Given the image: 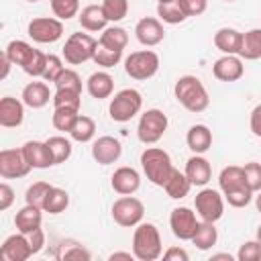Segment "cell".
<instances>
[{
  "mask_svg": "<svg viewBox=\"0 0 261 261\" xmlns=\"http://www.w3.org/2000/svg\"><path fill=\"white\" fill-rule=\"evenodd\" d=\"M224 2H234V0H224Z\"/></svg>",
  "mask_w": 261,
  "mask_h": 261,
  "instance_id": "be15d7a7",
  "label": "cell"
},
{
  "mask_svg": "<svg viewBox=\"0 0 261 261\" xmlns=\"http://www.w3.org/2000/svg\"><path fill=\"white\" fill-rule=\"evenodd\" d=\"M98 41L88 33H73L67 37L63 45V59L69 65H82L90 59H94Z\"/></svg>",
  "mask_w": 261,
  "mask_h": 261,
  "instance_id": "5b68a950",
  "label": "cell"
},
{
  "mask_svg": "<svg viewBox=\"0 0 261 261\" xmlns=\"http://www.w3.org/2000/svg\"><path fill=\"white\" fill-rule=\"evenodd\" d=\"M45 143H47V147H49V151H51V155H53V163H55V165L65 163V161L71 157L73 147H71V141H69V139L57 135V137H49Z\"/></svg>",
  "mask_w": 261,
  "mask_h": 261,
  "instance_id": "836d02e7",
  "label": "cell"
},
{
  "mask_svg": "<svg viewBox=\"0 0 261 261\" xmlns=\"http://www.w3.org/2000/svg\"><path fill=\"white\" fill-rule=\"evenodd\" d=\"M186 16H200L208 8V0H177Z\"/></svg>",
  "mask_w": 261,
  "mask_h": 261,
  "instance_id": "c3c4849f",
  "label": "cell"
},
{
  "mask_svg": "<svg viewBox=\"0 0 261 261\" xmlns=\"http://www.w3.org/2000/svg\"><path fill=\"white\" fill-rule=\"evenodd\" d=\"M35 253H33V247L29 243V237L22 232L10 234L0 247V257L4 261H27Z\"/></svg>",
  "mask_w": 261,
  "mask_h": 261,
  "instance_id": "5bb4252c",
  "label": "cell"
},
{
  "mask_svg": "<svg viewBox=\"0 0 261 261\" xmlns=\"http://www.w3.org/2000/svg\"><path fill=\"white\" fill-rule=\"evenodd\" d=\"M167 130V116L159 108H149L147 112L141 114L139 126H137V137L145 145H155Z\"/></svg>",
  "mask_w": 261,
  "mask_h": 261,
  "instance_id": "52a82bcc",
  "label": "cell"
},
{
  "mask_svg": "<svg viewBox=\"0 0 261 261\" xmlns=\"http://www.w3.org/2000/svg\"><path fill=\"white\" fill-rule=\"evenodd\" d=\"M194 206H196L198 216L202 220H206V222H216L224 214V198L220 196L218 190H212V188L200 190L196 194Z\"/></svg>",
  "mask_w": 261,
  "mask_h": 261,
  "instance_id": "9c48e42d",
  "label": "cell"
},
{
  "mask_svg": "<svg viewBox=\"0 0 261 261\" xmlns=\"http://www.w3.org/2000/svg\"><path fill=\"white\" fill-rule=\"evenodd\" d=\"M86 90L96 100L110 98L112 92H114V80L108 71H94L86 82Z\"/></svg>",
  "mask_w": 261,
  "mask_h": 261,
  "instance_id": "d4e9b609",
  "label": "cell"
},
{
  "mask_svg": "<svg viewBox=\"0 0 261 261\" xmlns=\"http://www.w3.org/2000/svg\"><path fill=\"white\" fill-rule=\"evenodd\" d=\"M124 71L133 80H139V82L149 80L159 71V55L151 49L133 51L124 59Z\"/></svg>",
  "mask_w": 261,
  "mask_h": 261,
  "instance_id": "8992f818",
  "label": "cell"
},
{
  "mask_svg": "<svg viewBox=\"0 0 261 261\" xmlns=\"http://www.w3.org/2000/svg\"><path fill=\"white\" fill-rule=\"evenodd\" d=\"M218 186H220V192H222V194L247 186V184H245V175H243V167H239V165H228V167H224V169L220 171V175H218Z\"/></svg>",
  "mask_w": 261,
  "mask_h": 261,
  "instance_id": "4dcf8cb0",
  "label": "cell"
},
{
  "mask_svg": "<svg viewBox=\"0 0 261 261\" xmlns=\"http://www.w3.org/2000/svg\"><path fill=\"white\" fill-rule=\"evenodd\" d=\"M135 37L141 45L145 47H155L163 41L165 37V31H163V24L159 18H153V16H145L141 18L137 24H135Z\"/></svg>",
  "mask_w": 261,
  "mask_h": 261,
  "instance_id": "9a60e30c",
  "label": "cell"
},
{
  "mask_svg": "<svg viewBox=\"0 0 261 261\" xmlns=\"http://www.w3.org/2000/svg\"><path fill=\"white\" fill-rule=\"evenodd\" d=\"M94 135H96V122L90 116L80 114L77 120H75V124L69 130V137L73 141H77V143H88V141L94 139Z\"/></svg>",
  "mask_w": 261,
  "mask_h": 261,
  "instance_id": "e575fe53",
  "label": "cell"
},
{
  "mask_svg": "<svg viewBox=\"0 0 261 261\" xmlns=\"http://www.w3.org/2000/svg\"><path fill=\"white\" fill-rule=\"evenodd\" d=\"M51 100H53V108H73V110H80V106H82V92H75V90H55Z\"/></svg>",
  "mask_w": 261,
  "mask_h": 261,
  "instance_id": "f35d334b",
  "label": "cell"
},
{
  "mask_svg": "<svg viewBox=\"0 0 261 261\" xmlns=\"http://www.w3.org/2000/svg\"><path fill=\"white\" fill-rule=\"evenodd\" d=\"M163 259H165V261H188L190 255H188V251L181 249V247H169V249L163 253Z\"/></svg>",
  "mask_w": 261,
  "mask_h": 261,
  "instance_id": "f907efd6",
  "label": "cell"
},
{
  "mask_svg": "<svg viewBox=\"0 0 261 261\" xmlns=\"http://www.w3.org/2000/svg\"><path fill=\"white\" fill-rule=\"evenodd\" d=\"M243 175H245V184L249 186V190L261 192V163L257 161H249L243 165Z\"/></svg>",
  "mask_w": 261,
  "mask_h": 261,
  "instance_id": "7bdbcfd3",
  "label": "cell"
},
{
  "mask_svg": "<svg viewBox=\"0 0 261 261\" xmlns=\"http://www.w3.org/2000/svg\"><path fill=\"white\" fill-rule=\"evenodd\" d=\"M27 237H29V243H31V247H33V253L37 255V253L43 249V245H45V232H43V228H39V230H35V232H29Z\"/></svg>",
  "mask_w": 261,
  "mask_h": 261,
  "instance_id": "f5cc1de1",
  "label": "cell"
},
{
  "mask_svg": "<svg viewBox=\"0 0 261 261\" xmlns=\"http://www.w3.org/2000/svg\"><path fill=\"white\" fill-rule=\"evenodd\" d=\"M212 259H226V261H232V255H230V253H216V255H212Z\"/></svg>",
  "mask_w": 261,
  "mask_h": 261,
  "instance_id": "6f0895ef",
  "label": "cell"
},
{
  "mask_svg": "<svg viewBox=\"0 0 261 261\" xmlns=\"http://www.w3.org/2000/svg\"><path fill=\"white\" fill-rule=\"evenodd\" d=\"M12 202H14V190L6 181H2L0 184V210L2 212L8 210L12 206Z\"/></svg>",
  "mask_w": 261,
  "mask_h": 261,
  "instance_id": "681fc988",
  "label": "cell"
},
{
  "mask_svg": "<svg viewBox=\"0 0 261 261\" xmlns=\"http://www.w3.org/2000/svg\"><path fill=\"white\" fill-rule=\"evenodd\" d=\"M20 149H22V153H24V157L33 169H47V167L55 165L53 155H51L45 141H27Z\"/></svg>",
  "mask_w": 261,
  "mask_h": 261,
  "instance_id": "ac0fdd59",
  "label": "cell"
},
{
  "mask_svg": "<svg viewBox=\"0 0 261 261\" xmlns=\"http://www.w3.org/2000/svg\"><path fill=\"white\" fill-rule=\"evenodd\" d=\"M173 94H175V100L190 112L198 114V112H204L210 104V98H208V92L202 84L200 77L196 75H181L177 77L175 86H173Z\"/></svg>",
  "mask_w": 261,
  "mask_h": 261,
  "instance_id": "6da1fadb",
  "label": "cell"
},
{
  "mask_svg": "<svg viewBox=\"0 0 261 261\" xmlns=\"http://www.w3.org/2000/svg\"><path fill=\"white\" fill-rule=\"evenodd\" d=\"M51 10L59 20H69L80 10V0H49Z\"/></svg>",
  "mask_w": 261,
  "mask_h": 261,
  "instance_id": "60d3db41",
  "label": "cell"
},
{
  "mask_svg": "<svg viewBox=\"0 0 261 261\" xmlns=\"http://www.w3.org/2000/svg\"><path fill=\"white\" fill-rule=\"evenodd\" d=\"M141 167H143V173L147 175V179L159 188L165 186V181L173 169L169 153L159 147H147L141 153Z\"/></svg>",
  "mask_w": 261,
  "mask_h": 261,
  "instance_id": "3957f363",
  "label": "cell"
},
{
  "mask_svg": "<svg viewBox=\"0 0 261 261\" xmlns=\"http://www.w3.org/2000/svg\"><path fill=\"white\" fill-rule=\"evenodd\" d=\"M186 143L196 155H202L212 147V130L206 124H192L186 135Z\"/></svg>",
  "mask_w": 261,
  "mask_h": 261,
  "instance_id": "484cf974",
  "label": "cell"
},
{
  "mask_svg": "<svg viewBox=\"0 0 261 261\" xmlns=\"http://www.w3.org/2000/svg\"><path fill=\"white\" fill-rule=\"evenodd\" d=\"M63 259H92V255H90V251H86L84 247H71V249H67V251H63V255H61Z\"/></svg>",
  "mask_w": 261,
  "mask_h": 261,
  "instance_id": "db71d44e",
  "label": "cell"
},
{
  "mask_svg": "<svg viewBox=\"0 0 261 261\" xmlns=\"http://www.w3.org/2000/svg\"><path fill=\"white\" fill-rule=\"evenodd\" d=\"M33 167L29 165L22 149H2L0 151V175L4 179L24 177Z\"/></svg>",
  "mask_w": 261,
  "mask_h": 261,
  "instance_id": "8fae6325",
  "label": "cell"
},
{
  "mask_svg": "<svg viewBox=\"0 0 261 261\" xmlns=\"http://www.w3.org/2000/svg\"><path fill=\"white\" fill-rule=\"evenodd\" d=\"M190 188H192V181L188 179V175L181 173V171L175 169V167L171 169V173H169V177H167V181H165V186H163L165 194H167L169 198H173V200L186 198L188 192H190Z\"/></svg>",
  "mask_w": 261,
  "mask_h": 261,
  "instance_id": "83f0119b",
  "label": "cell"
},
{
  "mask_svg": "<svg viewBox=\"0 0 261 261\" xmlns=\"http://www.w3.org/2000/svg\"><path fill=\"white\" fill-rule=\"evenodd\" d=\"M133 257H135V255H133V253H126V251H114L108 259H110V261H114V259H128V261H130Z\"/></svg>",
  "mask_w": 261,
  "mask_h": 261,
  "instance_id": "9f6ffc18",
  "label": "cell"
},
{
  "mask_svg": "<svg viewBox=\"0 0 261 261\" xmlns=\"http://www.w3.org/2000/svg\"><path fill=\"white\" fill-rule=\"evenodd\" d=\"M167 2H173V0H157V4H167Z\"/></svg>",
  "mask_w": 261,
  "mask_h": 261,
  "instance_id": "94428289",
  "label": "cell"
},
{
  "mask_svg": "<svg viewBox=\"0 0 261 261\" xmlns=\"http://www.w3.org/2000/svg\"><path fill=\"white\" fill-rule=\"evenodd\" d=\"M188 179L192 181V186H206L212 177V165L206 157L202 155H192L188 161H186V171Z\"/></svg>",
  "mask_w": 261,
  "mask_h": 261,
  "instance_id": "ffe728a7",
  "label": "cell"
},
{
  "mask_svg": "<svg viewBox=\"0 0 261 261\" xmlns=\"http://www.w3.org/2000/svg\"><path fill=\"white\" fill-rule=\"evenodd\" d=\"M110 186H112V190H114L116 194H120V196H130V194H135V192L141 188V175H139L137 169H133V167H128V165H122V167H118V169L112 173Z\"/></svg>",
  "mask_w": 261,
  "mask_h": 261,
  "instance_id": "e0dca14e",
  "label": "cell"
},
{
  "mask_svg": "<svg viewBox=\"0 0 261 261\" xmlns=\"http://www.w3.org/2000/svg\"><path fill=\"white\" fill-rule=\"evenodd\" d=\"M237 259L239 261H259L261 259V245L257 243V239L243 243L237 251Z\"/></svg>",
  "mask_w": 261,
  "mask_h": 261,
  "instance_id": "7dc6e473",
  "label": "cell"
},
{
  "mask_svg": "<svg viewBox=\"0 0 261 261\" xmlns=\"http://www.w3.org/2000/svg\"><path fill=\"white\" fill-rule=\"evenodd\" d=\"M65 71L63 61L59 55H47V63H45V71H43V80L45 82H57V77Z\"/></svg>",
  "mask_w": 261,
  "mask_h": 261,
  "instance_id": "bcb514c9",
  "label": "cell"
},
{
  "mask_svg": "<svg viewBox=\"0 0 261 261\" xmlns=\"http://www.w3.org/2000/svg\"><path fill=\"white\" fill-rule=\"evenodd\" d=\"M4 53L8 55V59L12 61V65H18V67L24 69V67L33 61L37 49H35L33 45H29L27 41H18V39H14V41H10V43L6 45Z\"/></svg>",
  "mask_w": 261,
  "mask_h": 261,
  "instance_id": "4316f807",
  "label": "cell"
},
{
  "mask_svg": "<svg viewBox=\"0 0 261 261\" xmlns=\"http://www.w3.org/2000/svg\"><path fill=\"white\" fill-rule=\"evenodd\" d=\"M241 43H243V33L237 31V29L222 27L214 33V45L224 55H239L241 53Z\"/></svg>",
  "mask_w": 261,
  "mask_h": 261,
  "instance_id": "603a6c76",
  "label": "cell"
},
{
  "mask_svg": "<svg viewBox=\"0 0 261 261\" xmlns=\"http://www.w3.org/2000/svg\"><path fill=\"white\" fill-rule=\"evenodd\" d=\"M0 65H2L0 80H6V77H8V71H10V65H12V61L8 59V55H6V53H2V55H0Z\"/></svg>",
  "mask_w": 261,
  "mask_h": 261,
  "instance_id": "11a10c76",
  "label": "cell"
},
{
  "mask_svg": "<svg viewBox=\"0 0 261 261\" xmlns=\"http://www.w3.org/2000/svg\"><path fill=\"white\" fill-rule=\"evenodd\" d=\"M200 220L196 218V212H192L190 208L186 206H177L171 210L169 214V226H171V232L175 239L179 241H192L196 228H198Z\"/></svg>",
  "mask_w": 261,
  "mask_h": 261,
  "instance_id": "7c38bea8",
  "label": "cell"
},
{
  "mask_svg": "<svg viewBox=\"0 0 261 261\" xmlns=\"http://www.w3.org/2000/svg\"><path fill=\"white\" fill-rule=\"evenodd\" d=\"M241 59L255 61L261 57V29H251L243 33V43H241Z\"/></svg>",
  "mask_w": 261,
  "mask_h": 261,
  "instance_id": "f1b7e54d",
  "label": "cell"
},
{
  "mask_svg": "<svg viewBox=\"0 0 261 261\" xmlns=\"http://www.w3.org/2000/svg\"><path fill=\"white\" fill-rule=\"evenodd\" d=\"M51 188H53V186H51V184H47V181H35L33 186H29V188H27L24 202H27V204H33V206L43 208L45 198H47V194H49V190H51Z\"/></svg>",
  "mask_w": 261,
  "mask_h": 261,
  "instance_id": "ab89813d",
  "label": "cell"
},
{
  "mask_svg": "<svg viewBox=\"0 0 261 261\" xmlns=\"http://www.w3.org/2000/svg\"><path fill=\"white\" fill-rule=\"evenodd\" d=\"M27 2H39V0H27Z\"/></svg>",
  "mask_w": 261,
  "mask_h": 261,
  "instance_id": "6125c7cd",
  "label": "cell"
},
{
  "mask_svg": "<svg viewBox=\"0 0 261 261\" xmlns=\"http://www.w3.org/2000/svg\"><path fill=\"white\" fill-rule=\"evenodd\" d=\"M27 33L35 43H43V45L55 43L63 37V22L51 16H37L29 22Z\"/></svg>",
  "mask_w": 261,
  "mask_h": 261,
  "instance_id": "30bf717a",
  "label": "cell"
},
{
  "mask_svg": "<svg viewBox=\"0 0 261 261\" xmlns=\"http://www.w3.org/2000/svg\"><path fill=\"white\" fill-rule=\"evenodd\" d=\"M141 108H143L141 92L135 88H124L114 94V98L110 100L108 112L114 122H128L133 116H137L141 112Z\"/></svg>",
  "mask_w": 261,
  "mask_h": 261,
  "instance_id": "277c9868",
  "label": "cell"
},
{
  "mask_svg": "<svg viewBox=\"0 0 261 261\" xmlns=\"http://www.w3.org/2000/svg\"><path fill=\"white\" fill-rule=\"evenodd\" d=\"M257 243L261 245V224H259V228H257Z\"/></svg>",
  "mask_w": 261,
  "mask_h": 261,
  "instance_id": "91938a15",
  "label": "cell"
},
{
  "mask_svg": "<svg viewBox=\"0 0 261 261\" xmlns=\"http://www.w3.org/2000/svg\"><path fill=\"white\" fill-rule=\"evenodd\" d=\"M216 241H218V230H216L214 222H206V220H202V222L198 224L194 237H192V243L196 245V249H200V251H208V249H212V247L216 245Z\"/></svg>",
  "mask_w": 261,
  "mask_h": 261,
  "instance_id": "f546056e",
  "label": "cell"
},
{
  "mask_svg": "<svg viewBox=\"0 0 261 261\" xmlns=\"http://www.w3.org/2000/svg\"><path fill=\"white\" fill-rule=\"evenodd\" d=\"M122 155V145L118 139L110 137V135H104V137H98L94 143H92V157L96 163L100 165H110V163H116Z\"/></svg>",
  "mask_w": 261,
  "mask_h": 261,
  "instance_id": "4fadbf2b",
  "label": "cell"
},
{
  "mask_svg": "<svg viewBox=\"0 0 261 261\" xmlns=\"http://www.w3.org/2000/svg\"><path fill=\"white\" fill-rule=\"evenodd\" d=\"M249 126H251V133H253L255 137H261V104H257V106L251 110Z\"/></svg>",
  "mask_w": 261,
  "mask_h": 261,
  "instance_id": "816d5d0a",
  "label": "cell"
},
{
  "mask_svg": "<svg viewBox=\"0 0 261 261\" xmlns=\"http://www.w3.org/2000/svg\"><path fill=\"white\" fill-rule=\"evenodd\" d=\"M20 98H22L24 106H29V108H33V110H39V108L47 106L49 98H53V96H51L49 86H47L45 82H29V84L22 88Z\"/></svg>",
  "mask_w": 261,
  "mask_h": 261,
  "instance_id": "cb8c5ba5",
  "label": "cell"
},
{
  "mask_svg": "<svg viewBox=\"0 0 261 261\" xmlns=\"http://www.w3.org/2000/svg\"><path fill=\"white\" fill-rule=\"evenodd\" d=\"M122 59V51H118V49H110V47H104V45H96V53H94V63L96 65H100V67H104V69H108V67H114V65H118V61Z\"/></svg>",
  "mask_w": 261,
  "mask_h": 261,
  "instance_id": "74e56055",
  "label": "cell"
},
{
  "mask_svg": "<svg viewBox=\"0 0 261 261\" xmlns=\"http://www.w3.org/2000/svg\"><path fill=\"white\" fill-rule=\"evenodd\" d=\"M55 90H75V92H82V77L77 75V71L65 69V71L57 77Z\"/></svg>",
  "mask_w": 261,
  "mask_h": 261,
  "instance_id": "f6af8a7d",
  "label": "cell"
},
{
  "mask_svg": "<svg viewBox=\"0 0 261 261\" xmlns=\"http://www.w3.org/2000/svg\"><path fill=\"white\" fill-rule=\"evenodd\" d=\"M157 16H159V20H163L167 24H179V22H184L188 18L184 14L181 6L177 4V0L167 2V4H157Z\"/></svg>",
  "mask_w": 261,
  "mask_h": 261,
  "instance_id": "d590c367",
  "label": "cell"
},
{
  "mask_svg": "<svg viewBox=\"0 0 261 261\" xmlns=\"http://www.w3.org/2000/svg\"><path fill=\"white\" fill-rule=\"evenodd\" d=\"M98 43L104 47H110V49L124 51V47L128 45V33L122 27H106L102 31V37Z\"/></svg>",
  "mask_w": 261,
  "mask_h": 261,
  "instance_id": "d6a6232c",
  "label": "cell"
},
{
  "mask_svg": "<svg viewBox=\"0 0 261 261\" xmlns=\"http://www.w3.org/2000/svg\"><path fill=\"white\" fill-rule=\"evenodd\" d=\"M255 206H257V210L261 212V192H257V196H255Z\"/></svg>",
  "mask_w": 261,
  "mask_h": 261,
  "instance_id": "680465c9",
  "label": "cell"
},
{
  "mask_svg": "<svg viewBox=\"0 0 261 261\" xmlns=\"http://www.w3.org/2000/svg\"><path fill=\"white\" fill-rule=\"evenodd\" d=\"M77 116H80V110H73V108H55V110H53V118H51V122H53V126H55L57 130H61V133H69L71 126L75 124Z\"/></svg>",
  "mask_w": 261,
  "mask_h": 261,
  "instance_id": "8d00e7d4",
  "label": "cell"
},
{
  "mask_svg": "<svg viewBox=\"0 0 261 261\" xmlns=\"http://www.w3.org/2000/svg\"><path fill=\"white\" fill-rule=\"evenodd\" d=\"M77 18H80L82 29H86L90 33L104 31L108 27V22H110L106 12H104V8H102V4H88V6H84Z\"/></svg>",
  "mask_w": 261,
  "mask_h": 261,
  "instance_id": "44dd1931",
  "label": "cell"
},
{
  "mask_svg": "<svg viewBox=\"0 0 261 261\" xmlns=\"http://www.w3.org/2000/svg\"><path fill=\"white\" fill-rule=\"evenodd\" d=\"M24 120V102L12 96H4L0 100V124L4 128H16Z\"/></svg>",
  "mask_w": 261,
  "mask_h": 261,
  "instance_id": "d6986e66",
  "label": "cell"
},
{
  "mask_svg": "<svg viewBox=\"0 0 261 261\" xmlns=\"http://www.w3.org/2000/svg\"><path fill=\"white\" fill-rule=\"evenodd\" d=\"M43 208L39 206H33V204H27L22 206L16 216H14V226L18 232L22 234H29V232H35L41 228V222H43V214H41Z\"/></svg>",
  "mask_w": 261,
  "mask_h": 261,
  "instance_id": "7402d4cb",
  "label": "cell"
},
{
  "mask_svg": "<svg viewBox=\"0 0 261 261\" xmlns=\"http://www.w3.org/2000/svg\"><path fill=\"white\" fill-rule=\"evenodd\" d=\"M222 196H224V200H226L232 208H245V206L253 200V192L249 190V186L230 190V192H226V194H222Z\"/></svg>",
  "mask_w": 261,
  "mask_h": 261,
  "instance_id": "ee69618b",
  "label": "cell"
},
{
  "mask_svg": "<svg viewBox=\"0 0 261 261\" xmlns=\"http://www.w3.org/2000/svg\"><path fill=\"white\" fill-rule=\"evenodd\" d=\"M143 214H145V206L133 194L130 196H120L112 204V218H114L116 224H120L124 228L137 226L143 220Z\"/></svg>",
  "mask_w": 261,
  "mask_h": 261,
  "instance_id": "ba28073f",
  "label": "cell"
},
{
  "mask_svg": "<svg viewBox=\"0 0 261 261\" xmlns=\"http://www.w3.org/2000/svg\"><path fill=\"white\" fill-rule=\"evenodd\" d=\"M163 253L159 228L151 222H139L133 232V255L139 261H155Z\"/></svg>",
  "mask_w": 261,
  "mask_h": 261,
  "instance_id": "7a4b0ae2",
  "label": "cell"
},
{
  "mask_svg": "<svg viewBox=\"0 0 261 261\" xmlns=\"http://www.w3.org/2000/svg\"><path fill=\"white\" fill-rule=\"evenodd\" d=\"M102 8L110 22H118L128 14V0H102Z\"/></svg>",
  "mask_w": 261,
  "mask_h": 261,
  "instance_id": "b9f144b4",
  "label": "cell"
},
{
  "mask_svg": "<svg viewBox=\"0 0 261 261\" xmlns=\"http://www.w3.org/2000/svg\"><path fill=\"white\" fill-rule=\"evenodd\" d=\"M69 206V194L63 190V188H51L47 198H45V204H43V210L49 212V214H61L65 212Z\"/></svg>",
  "mask_w": 261,
  "mask_h": 261,
  "instance_id": "1f68e13d",
  "label": "cell"
},
{
  "mask_svg": "<svg viewBox=\"0 0 261 261\" xmlns=\"http://www.w3.org/2000/svg\"><path fill=\"white\" fill-rule=\"evenodd\" d=\"M245 73L243 59L239 55H222L212 65V75L220 82H237Z\"/></svg>",
  "mask_w": 261,
  "mask_h": 261,
  "instance_id": "2e32d148",
  "label": "cell"
}]
</instances>
